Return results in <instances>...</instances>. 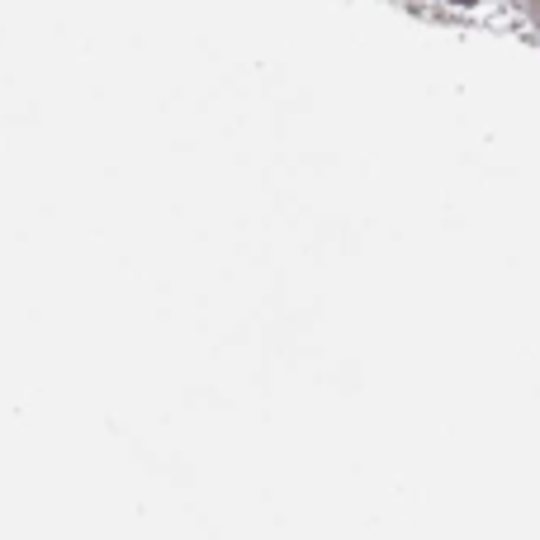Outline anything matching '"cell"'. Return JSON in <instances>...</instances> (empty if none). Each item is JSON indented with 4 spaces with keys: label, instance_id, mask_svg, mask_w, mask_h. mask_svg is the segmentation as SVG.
Instances as JSON below:
<instances>
[]
</instances>
